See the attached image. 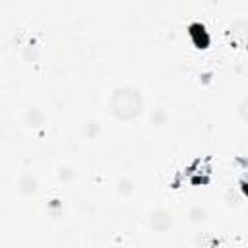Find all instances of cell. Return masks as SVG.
Instances as JSON below:
<instances>
[{
  "mask_svg": "<svg viewBox=\"0 0 248 248\" xmlns=\"http://www.w3.org/2000/svg\"><path fill=\"white\" fill-rule=\"evenodd\" d=\"M107 107L114 120L132 122L143 112L145 99H143L141 91L134 85H116L108 95Z\"/></svg>",
  "mask_w": 248,
  "mask_h": 248,
  "instance_id": "obj_1",
  "label": "cell"
},
{
  "mask_svg": "<svg viewBox=\"0 0 248 248\" xmlns=\"http://www.w3.org/2000/svg\"><path fill=\"white\" fill-rule=\"evenodd\" d=\"M149 225L157 232H167L172 227V215L165 207H155L149 213Z\"/></svg>",
  "mask_w": 248,
  "mask_h": 248,
  "instance_id": "obj_2",
  "label": "cell"
},
{
  "mask_svg": "<svg viewBox=\"0 0 248 248\" xmlns=\"http://www.w3.org/2000/svg\"><path fill=\"white\" fill-rule=\"evenodd\" d=\"M45 122V114L37 105H27L23 110V124L27 128H41Z\"/></svg>",
  "mask_w": 248,
  "mask_h": 248,
  "instance_id": "obj_3",
  "label": "cell"
},
{
  "mask_svg": "<svg viewBox=\"0 0 248 248\" xmlns=\"http://www.w3.org/2000/svg\"><path fill=\"white\" fill-rule=\"evenodd\" d=\"M39 190V178L37 174L33 172H23L19 178H17V192L23 194V196H31Z\"/></svg>",
  "mask_w": 248,
  "mask_h": 248,
  "instance_id": "obj_4",
  "label": "cell"
},
{
  "mask_svg": "<svg viewBox=\"0 0 248 248\" xmlns=\"http://www.w3.org/2000/svg\"><path fill=\"white\" fill-rule=\"evenodd\" d=\"M229 35L234 39V41H248V19H234L231 25H229Z\"/></svg>",
  "mask_w": 248,
  "mask_h": 248,
  "instance_id": "obj_5",
  "label": "cell"
},
{
  "mask_svg": "<svg viewBox=\"0 0 248 248\" xmlns=\"http://www.w3.org/2000/svg\"><path fill=\"white\" fill-rule=\"evenodd\" d=\"M81 132H83V136L89 138V140L97 138L99 132H101V124H99V120H97V118H89V120H85V122L81 124Z\"/></svg>",
  "mask_w": 248,
  "mask_h": 248,
  "instance_id": "obj_6",
  "label": "cell"
},
{
  "mask_svg": "<svg viewBox=\"0 0 248 248\" xmlns=\"http://www.w3.org/2000/svg\"><path fill=\"white\" fill-rule=\"evenodd\" d=\"M134 190H136V186H134V182H132L128 176H122V178L116 180V192H118L120 196L128 198V196L134 194Z\"/></svg>",
  "mask_w": 248,
  "mask_h": 248,
  "instance_id": "obj_7",
  "label": "cell"
},
{
  "mask_svg": "<svg viewBox=\"0 0 248 248\" xmlns=\"http://www.w3.org/2000/svg\"><path fill=\"white\" fill-rule=\"evenodd\" d=\"M74 176H76V169L72 165H60L56 169V178L60 182H70V180H74Z\"/></svg>",
  "mask_w": 248,
  "mask_h": 248,
  "instance_id": "obj_8",
  "label": "cell"
},
{
  "mask_svg": "<svg viewBox=\"0 0 248 248\" xmlns=\"http://www.w3.org/2000/svg\"><path fill=\"white\" fill-rule=\"evenodd\" d=\"M188 217H190L192 223H203L207 219V209L202 207V205H192L188 209Z\"/></svg>",
  "mask_w": 248,
  "mask_h": 248,
  "instance_id": "obj_9",
  "label": "cell"
},
{
  "mask_svg": "<svg viewBox=\"0 0 248 248\" xmlns=\"http://www.w3.org/2000/svg\"><path fill=\"white\" fill-rule=\"evenodd\" d=\"M149 124H151L153 128H163V126L167 124V112H165L163 108L153 110L151 116H149Z\"/></svg>",
  "mask_w": 248,
  "mask_h": 248,
  "instance_id": "obj_10",
  "label": "cell"
},
{
  "mask_svg": "<svg viewBox=\"0 0 248 248\" xmlns=\"http://www.w3.org/2000/svg\"><path fill=\"white\" fill-rule=\"evenodd\" d=\"M23 58H25L27 62H35V60L39 58V48H37L35 45H27L25 50H23Z\"/></svg>",
  "mask_w": 248,
  "mask_h": 248,
  "instance_id": "obj_11",
  "label": "cell"
},
{
  "mask_svg": "<svg viewBox=\"0 0 248 248\" xmlns=\"http://www.w3.org/2000/svg\"><path fill=\"white\" fill-rule=\"evenodd\" d=\"M236 112H238V116H240L244 122H248V97H244V99L238 103Z\"/></svg>",
  "mask_w": 248,
  "mask_h": 248,
  "instance_id": "obj_12",
  "label": "cell"
}]
</instances>
